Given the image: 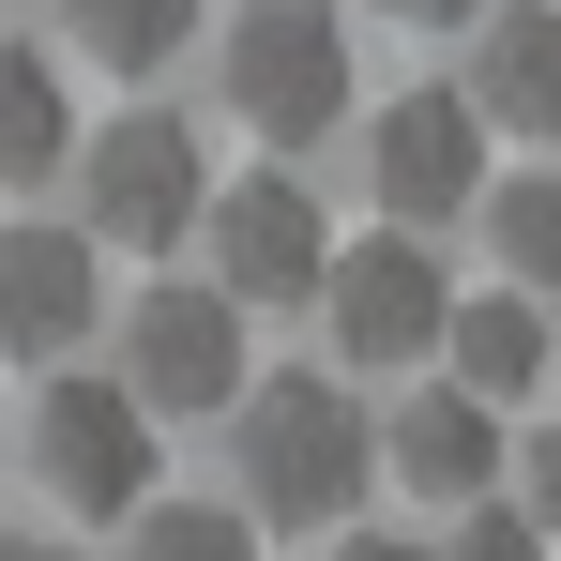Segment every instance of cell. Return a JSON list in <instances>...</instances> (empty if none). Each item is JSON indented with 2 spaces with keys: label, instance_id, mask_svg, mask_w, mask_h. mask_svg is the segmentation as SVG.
<instances>
[{
  "label": "cell",
  "instance_id": "cell-1",
  "mask_svg": "<svg viewBox=\"0 0 561 561\" xmlns=\"http://www.w3.org/2000/svg\"><path fill=\"white\" fill-rule=\"evenodd\" d=\"M365 470H379V425L350 410L334 365H288V379H243L228 394V485H243L259 531H350Z\"/></svg>",
  "mask_w": 561,
  "mask_h": 561
},
{
  "label": "cell",
  "instance_id": "cell-2",
  "mask_svg": "<svg viewBox=\"0 0 561 561\" xmlns=\"http://www.w3.org/2000/svg\"><path fill=\"white\" fill-rule=\"evenodd\" d=\"M213 92H228L243 137L319 152V137L350 122V15H334V0H243L228 46H213Z\"/></svg>",
  "mask_w": 561,
  "mask_h": 561
},
{
  "label": "cell",
  "instance_id": "cell-3",
  "mask_svg": "<svg viewBox=\"0 0 561 561\" xmlns=\"http://www.w3.org/2000/svg\"><path fill=\"white\" fill-rule=\"evenodd\" d=\"M61 168H77V228H92L106 259H168V243H197L213 152H197L183 106H122V122H106V137H77Z\"/></svg>",
  "mask_w": 561,
  "mask_h": 561
},
{
  "label": "cell",
  "instance_id": "cell-4",
  "mask_svg": "<svg viewBox=\"0 0 561 561\" xmlns=\"http://www.w3.org/2000/svg\"><path fill=\"white\" fill-rule=\"evenodd\" d=\"M456 319V274L425 228H379V243H334L319 259V334H334V379H379V365H425Z\"/></svg>",
  "mask_w": 561,
  "mask_h": 561
},
{
  "label": "cell",
  "instance_id": "cell-5",
  "mask_svg": "<svg viewBox=\"0 0 561 561\" xmlns=\"http://www.w3.org/2000/svg\"><path fill=\"white\" fill-rule=\"evenodd\" d=\"M243 304L213 274H168L122 304V394L152 410V425H228V394H243Z\"/></svg>",
  "mask_w": 561,
  "mask_h": 561
},
{
  "label": "cell",
  "instance_id": "cell-6",
  "mask_svg": "<svg viewBox=\"0 0 561 561\" xmlns=\"http://www.w3.org/2000/svg\"><path fill=\"white\" fill-rule=\"evenodd\" d=\"M31 470H46V501L61 516H137L152 501V410L122 394V379H77V365H46V394H31Z\"/></svg>",
  "mask_w": 561,
  "mask_h": 561
},
{
  "label": "cell",
  "instance_id": "cell-7",
  "mask_svg": "<svg viewBox=\"0 0 561 561\" xmlns=\"http://www.w3.org/2000/svg\"><path fill=\"white\" fill-rule=\"evenodd\" d=\"M197 259H213V288L259 319V304H319L334 228H319V197L288 183V168H243V183H213V197H197Z\"/></svg>",
  "mask_w": 561,
  "mask_h": 561
},
{
  "label": "cell",
  "instance_id": "cell-8",
  "mask_svg": "<svg viewBox=\"0 0 561 561\" xmlns=\"http://www.w3.org/2000/svg\"><path fill=\"white\" fill-rule=\"evenodd\" d=\"M365 183H379V213H394V228H425V243L485 197V122H470L456 77L379 92V122H365Z\"/></svg>",
  "mask_w": 561,
  "mask_h": 561
},
{
  "label": "cell",
  "instance_id": "cell-9",
  "mask_svg": "<svg viewBox=\"0 0 561 561\" xmlns=\"http://www.w3.org/2000/svg\"><path fill=\"white\" fill-rule=\"evenodd\" d=\"M92 334H106V243L77 213L0 228V350H15V365H77Z\"/></svg>",
  "mask_w": 561,
  "mask_h": 561
},
{
  "label": "cell",
  "instance_id": "cell-10",
  "mask_svg": "<svg viewBox=\"0 0 561 561\" xmlns=\"http://www.w3.org/2000/svg\"><path fill=\"white\" fill-rule=\"evenodd\" d=\"M470 122L485 137H531L561 152V0H485V31H470Z\"/></svg>",
  "mask_w": 561,
  "mask_h": 561
},
{
  "label": "cell",
  "instance_id": "cell-11",
  "mask_svg": "<svg viewBox=\"0 0 561 561\" xmlns=\"http://www.w3.org/2000/svg\"><path fill=\"white\" fill-rule=\"evenodd\" d=\"M379 470H394L410 501H440V516H456V501H485V485H501V410H485V394H456V379H425V394L379 425Z\"/></svg>",
  "mask_w": 561,
  "mask_h": 561
},
{
  "label": "cell",
  "instance_id": "cell-12",
  "mask_svg": "<svg viewBox=\"0 0 561 561\" xmlns=\"http://www.w3.org/2000/svg\"><path fill=\"white\" fill-rule=\"evenodd\" d=\"M440 379L485 394V410L547 394V288H470L456 319H440Z\"/></svg>",
  "mask_w": 561,
  "mask_h": 561
},
{
  "label": "cell",
  "instance_id": "cell-13",
  "mask_svg": "<svg viewBox=\"0 0 561 561\" xmlns=\"http://www.w3.org/2000/svg\"><path fill=\"white\" fill-rule=\"evenodd\" d=\"M485 259H501V288H561V152H531V168H485Z\"/></svg>",
  "mask_w": 561,
  "mask_h": 561
},
{
  "label": "cell",
  "instance_id": "cell-14",
  "mask_svg": "<svg viewBox=\"0 0 561 561\" xmlns=\"http://www.w3.org/2000/svg\"><path fill=\"white\" fill-rule=\"evenodd\" d=\"M61 152H77V92H61V61L0 31V183H61Z\"/></svg>",
  "mask_w": 561,
  "mask_h": 561
},
{
  "label": "cell",
  "instance_id": "cell-15",
  "mask_svg": "<svg viewBox=\"0 0 561 561\" xmlns=\"http://www.w3.org/2000/svg\"><path fill=\"white\" fill-rule=\"evenodd\" d=\"M61 46L106 61V77H168L197 46V0H61Z\"/></svg>",
  "mask_w": 561,
  "mask_h": 561
},
{
  "label": "cell",
  "instance_id": "cell-16",
  "mask_svg": "<svg viewBox=\"0 0 561 561\" xmlns=\"http://www.w3.org/2000/svg\"><path fill=\"white\" fill-rule=\"evenodd\" d=\"M122 561H259V516H228V501H137L122 516Z\"/></svg>",
  "mask_w": 561,
  "mask_h": 561
},
{
  "label": "cell",
  "instance_id": "cell-17",
  "mask_svg": "<svg viewBox=\"0 0 561 561\" xmlns=\"http://www.w3.org/2000/svg\"><path fill=\"white\" fill-rule=\"evenodd\" d=\"M501 501H516V516H531V531L561 547V425H531V440H501Z\"/></svg>",
  "mask_w": 561,
  "mask_h": 561
},
{
  "label": "cell",
  "instance_id": "cell-18",
  "mask_svg": "<svg viewBox=\"0 0 561 561\" xmlns=\"http://www.w3.org/2000/svg\"><path fill=\"white\" fill-rule=\"evenodd\" d=\"M440 561H561V547L501 501V485H485V501H456V547H440Z\"/></svg>",
  "mask_w": 561,
  "mask_h": 561
},
{
  "label": "cell",
  "instance_id": "cell-19",
  "mask_svg": "<svg viewBox=\"0 0 561 561\" xmlns=\"http://www.w3.org/2000/svg\"><path fill=\"white\" fill-rule=\"evenodd\" d=\"M365 15H394V31H470L485 0H365Z\"/></svg>",
  "mask_w": 561,
  "mask_h": 561
},
{
  "label": "cell",
  "instance_id": "cell-20",
  "mask_svg": "<svg viewBox=\"0 0 561 561\" xmlns=\"http://www.w3.org/2000/svg\"><path fill=\"white\" fill-rule=\"evenodd\" d=\"M334 561H440V547H410V531H365V516H350V531H334Z\"/></svg>",
  "mask_w": 561,
  "mask_h": 561
},
{
  "label": "cell",
  "instance_id": "cell-21",
  "mask_svg": "<svg viewBox=\"0 0 561 561\" xmlns=\"http://www.w3.org/2000/svg\"><path fill=\"white\" fill-rule=\"evenodd\" d=\"M0 561H77V547H61V531H0Z\"/></svg>",
  "mask_w": 561,
  "mask_h": 561
},
{
  "label": "cell",
  "instance_id": "cell-22",
  "mask_svg": "<svg viewBox=\"0 0 561 561\" xmlns=\"http://www.w3.org/2000/svg\"><path fill=\"white\" fill-rule=\"evenodd\" d=\"M547 379H561V304H547Z\"/></svg>",
  "mask_w": 561,
  "mask_h": 561
}]
</instances>
